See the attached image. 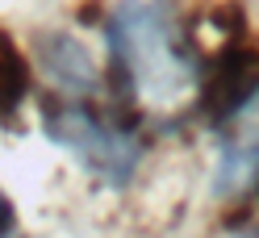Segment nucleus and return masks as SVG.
<instances>
[{
	"instance_id": "1",
	"label": "nucleus",
	"mask_w": 259,
	"mask_h": 238,
	"mask_svg": "<svg viewBox=\"0 0 259 238\" xmlns=\"http://www.w3.org/2000/svg\"><path fill=\"white\" fill-rule=\"evenodd\" d=\"M42 130L63 151L79 155V163L96 171L105 184L121 188L130 184L138 159H142V138L138 125L142 117L121 113L113 105H96L92 97H67V92H42Z\"/></svg>"
},
{
	"instance_id": "2",
	"label": "nucleus",
	"mask_w": 259,
	"mask_h": 238,
	"mask_svg": "<svg viewBox=\"0 0 259 238\" xmlns=\"http://www.w3.org/2000/svg\"><path fill=\"white\" fill-rule=\"evenodd\" d=\"M255 92H259V51L234 38L201 67L197 117L213 130H226L255 101Z\"/></svg>"
},
{
	"instance_id": "3",
	"label": "nucleus",
	"mask_w": 259,
	"mask_h": 238,
	"mask_svg": "<svg viewBox=\"0 0 259 238\" xmlns=\"http://www.w3.org/2000/svg\"><path fill=\"white\" fill-rule=\"evenodd\" d=\"M34 59H38V67L55 79V88L67 92V97H92L96 84H101L92 55L71 34H59V29L38 34L34 38Z\"/></svg>"
},
{
	"instance_id": "4",
	"label": "nucleus",
	"mask_w": 259,
	"mask_h": 238,
	"mask_svg": "<svg viewBox=\"0 0 259 238\" xmlns=\"http://www.w3.org/2000/svg\"><path fill=\"white\" fill-rule=\"evenodd\" d=\"M34 92V75H29V59L17 51L5 29H0V121H13L17 109Z\"/></svg>"
},
{
	"instance_id": "5",
	"label": "nucleus",
	"mask_w": 259,
	"mask_h": 238,
	"mask_svg": "<svg viewBox=\"0 0 259 238\" xmlns=\"http://www.w3.org/2000/svg\"><path fill=\"white\" fill-rule=\"evenodd\" d=\"M13 230H17V209H13V201L0 193V238H9Z\"/></svg>"
},
{
	"instance_id": "6",
	"label": "nucleus",
	"mask_w": 259,
	"mask_h": 238,
	"mask_svg": "<svg viewBox=\"0 0 259 238\" xmlns=\"http://www.w3.org/2000/svg\"><path fill=\"white\" fill-rule=\"evenodd\" d=\"M255 197H259V180H255Z\"/></svg>"
}]
</instances>
